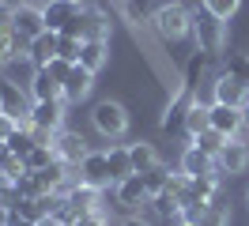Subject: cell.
<instances>
[{"label":"cell","instance_id":"cell-14","mask_svg":"<svg viewBox=\"0 0 249 226\" xmlns=\"http://www.w3.org/2000/svg\"><path fill=\"white\" fill-rule=\"evenodd\" d=\"M113 189H117V204H121V208H140V204H151V196H147V185H143L140 174H128V177L117 181Z\"/></svg>","mask_w":249,"mask_h":226},{"label":"cell","instance_id":"cell-13","mask_svg":"<svg viewBox=\"0 0 249 226\" xmlns=\"http://www.w3.org/2000/svg\"><path fill=\"white\" fill-rule=\"evenodd\" d=\"M212 128L223 132L227 139H238V136H242V109L223 105V102H212Z\"/></svg>","mask_w":249,"mask_h":226},{"label":"cell","instance_id":"cell-24","mask_svg":"<svg viewBox=\"0 0 249 226\" xmlns=\"http://www.w3.org/2000/svg\"><path fill=\"white\" fill-rule=\"evenodd\" d=\"M106 162H109V174H113V181H124L128 174H132L128 147H109V151H106Z\"/></svg>","mask_w":249,"mask_h":226},{"label":"cell","instance_id":"cell-33","mask_svg":"<svg viewBox=\"0 0 249 226\" xmlns=\"http://www.w3.org/2000/svg\"><path fill=\"white\" fill-rule=\"evenodd\" d=\"M72 68H76V64H72V60H64V57H53V60L46 64V72L53 75L61 87H64V79H68V72H72Z\"/></svg>","mask_w":249,"mask_h":226},{"label":"cell","instance_id":"cell-19","mask_svg":"<svg viewBox=\"0 0 249 226\" xmlns=\"http://www.w3.org/2000/svg\"><path fill=\"white\" fill-rule=\"evenodd\" d=\"M57 42H61V34H57V30H46V34H38L31 42V53H27V57H31L38 68H46L49 60L57 57Z\"/></svg>","mask_w":249,"mask_h":226},{"label":"cell","instance_id":"cell-7","mask_svg":"<svg viewBox=\"0 0 249 226\" xmlns=\"http://www.w3.org/2000/svg\"><path fill=\"white\" fill-rule=\"evenodd\" d=\"M12 27L27 42H34L38 34H46V15H42L38 4H19V8H12Z\"/></svg>","mask_w":249,"mask_h":226},{"label":"cell","instance_id":"cell-12","mask_svg":"<svg viewBox=\"0 0 249 226\" xmlns=\"http://www.w3.org/2000/svg\"><path fill=\"white\" fill-rule=\"evenodd\" d=\"M219 174H242L249 166V143H242V139H227V147L219 151Z\"/></svg>","mask_w":249,"mask_h":226},{"label":"cell","instance_id":"cell-10","mask_svg":"<svg viewBox=\"0 0 249 226\" xmlns=\"http://www.w3.org/2000/svg\"><path fill=\"white\" fill-rule=\"evenodd\" d=\"M38 8L46 15V30H57V34L83 12V4H76V0H46V4H38Z\"/></svg>","mask_w":249,"mask_h":226},{"label":"cell","instance_id":"cell-21","mask_svg":"<svg viewBox=\"0 0 249 226\" xmlns=\"http://www.w3.org/2000/svg\"><path fill=\"white\" fill-rule=\"evenodd\" d=\"M64 170H68L64 162H53V166H46V170H38V174H34L38 189H42V192H68V189H64V181H68Z\"/></svg>","mask_w":249,"mask_h":226},{"label":"cell","instance_id":"cell-29","mask_svg":"<svg viewBox=\"0 0 249 226\" xmlns=\"http://www.w3.org/2000/svg\"><path fill=\"white\" fill-rule=\"evenodd\" d=\"M23 162H27V170H31V174H38V170H46V166L57 162V155H53V147H42V143H38V147H34Z\"/></svg>","mask_w":249,"mask_h":226},{"label":"cell","instance_id":"cell-26","mask_svg":"<svg viewBox=\"0 0 249 226\" xmlns=\"http://www.w3.org/2000/svg\"><path fill=\"white\" fill-rule=\"evenodd\" d=\"M143 185H147V196L151 200H159V196L166 192V185H170V174L162 170V166H155V170H147V174H140Z\"/></svg>","mask_w":249,"mask_h":226},{"label":"cell","instance_id":"cell-34","mask_svg":"<svg viewBox=\"0 0 249 226\" xmlns=\"http://www.w3.org/2000/svg\"><path fill=\"white\" fill-rule=\"evenodd\" d=\"M72 226H109V223H106V215H102V211H87V215H79Z\"/></svg>","mask_w":249,"mask_h":226},{"label":"cell","instance_id":"cell-20","mask_svg":"<svg viewBox=\"0 0 249 226\" xmlns=\"http://www.w3.org/2000/svg\"><path fill=\"white\" fill-rule=\"evenodd\" d=\"M109 60V42H83V49H79V64L87 68V72H102Z\"/></svg>","mask_w":249,"mask_h":226},{"label":"cell","instance_id":"cell-41","mask_svg":"<svg viewBox=\"0 0 249 226\" xmlns=\"http://www.w3.org/2000/svg\"><path fill=\"white\" fill-rule=\"evenodd\" d=\"M76 4H83V8H87V0H76Z\"/></svg>","mask_w":249,"mask_h":226},{"label":"cell","instance_id":"cell-22","mask_svg":"<svg viewBox=\"0 0 249 226\" xmlns=\"http://www.w3.org/2000/svg\"><path fill=\"white\" fill-rule=\"evenodd\" d=\"M121 8L128 23H155V12L162 8V0H121Z\"/></svg>","mask_w":249,"mask_h":226},{"label":"cell","instance_id":"cell-42","mask_svg":"<svg viewBox=\"0 0 249 226\" xmlns=\"http://www.w3.org/2000/svg\"><path fill=\"white\" fill-rule=\"evenodd\" d=\"M0 4H4V0H0Z\"/></svg>","mask_w":249,"mask_h":226},{"label":"cell","instance_id":"cell-31","mask_svg":"<svg viewBox=\"0 0 249 226\" xmlns=\"http://www.w3.org/2000/svg\"><path fill=\"white\" fill-rule=\"evenodd\" d=\"M196 226H227V211H223V204H208V208L196 215Z\"/></svg>","mask_w":249,"mask_h":226},{"label":"cell","instance_id":"cell-17","mask_svg":"<svg viewBox=\"0 0 249 226\" xmlns=\"http://www.w3.org/2000/svg\"><path fill=\"white\" fill-rule=\"evenodd\" d=\"M181 128H185L189 139H196L204 128H212V102H196V98H193V102H189V109H185Z\"/></svg>","mask_w":249,"mask_h":226},{"label":"cell","instance_id":"cell-5","mask_svg":"<svg viewBox=\"0 0 249 226\" xmlns=\"http://www.w3.org/2000/svg\"><path fill=\"white\" fill-rule=\"evenodd\" d=\"M79 181L83 185H91V189H109V185H117L113 174H109V162H106V151H87V158L79 162Z\"/></svg>","mask_w":249,"mask_h":226},{"label":"cell","instance_id":"cell-25","mask_svg":"<svg viewBox=\"0 0 249 226\" xmlns=\"http://www.w3.org/2000/svg\"><path fill=\"white\" fill-rule=\"evenodd\" d=\"M189 143H193V147H200L204 155L219 158V151L227 147V136H223V132H215V128H204V132L196 136V139H189Z\"/></svg>","mask_w":249,"mask_h":226},{"label":"cell","instance_id":"cell-39","mask_svg":"<svg viewBox=\"0 0 249 226\" xmlns=\"http://www.w3.org/2000/svg\"><path fill=\"white\" fill-rule=\"evenodd\" d=\"M38 226H68V223H61V219H42Z\"/></svg>","mask_w":249,"mask_h":226},{"label":"cell","instance_id":"cell-35","mask_svg":"<svg viewBox=\"0 0 249 226\" xmlns=\"http://www.w3.org/2000/svg\"><path fill=\"white\" fill-rule=\"evenodd\" d=\"M16 128H19L16 121L8 117V113H0V143H8V139H12V136H16Z\"/></svg>","mask_w":249,"mask_h":226},{"label":"cell","instance_id":"cell-32","mask_svg":"<svg viewBox=\"0 0 249 226\" xmlns=\"http://www.w3.org/2000/svg\"><path fill=\"white\" fill-rule=\"evenodd\" d=\"M79 49H83V42L79 38H72V34H61V42H57V57L72 60V64H79Z\"/></svg>","mask_w":249,"mask_h":226},{"label":"cell","instance_id":"cell-4","mask_svg":"<svg viewBox=\"0 0 249 226\" xmlns=\"http://www.w3.org/2000/svg\"><path fill=\"white\" fill-rule=\"evenodd\" d=\"M193 38H196V53H223V19H215V15L208 12H196L193 15Z\"/></svg>","mask_w":249,"mask_h":226},{"label":"cell","instance_id":"cell-3","mask_svg":"<svg viewBox=\"0 0 249 226\" xmlns=\"http://www.w3.org/2000/svg\"><path fill=\"white\" fill-rule=\"evenodd\" d=\"M31 105H34V98H27L19 83L0 75V113H8L19 128H31Z\"/></svg>","mask_w":249,"mask_h":226},{"label":"cell","instance_id":"cell-6","mask_svg":"<svg viewBox=\"0 0 249 226\" xmlns=\"http://www.w3.org/2000/svg\"><path fill=\"white\" fill-rule=\"evenodd\" d=\"M53 155H57V162H64L68 170H79V162L87 158V139L79 132H57V139H53Z\"/></svg>","mask_w":249,"mask_h":226},{"label":"cell","instance_id":"cell-28","mask_svg":"<svg viewBox=\"0 0 249 226\" xmlns=\"http://www.w3.org/2000/svg\"><path fill=\"white\" fill-rule=\"evenodd\" d=\"M223 64H227V72H231L234 79H242V83L249 87V53H227Z\"/></svg>","mask_w":249,"mask_h":226},{"label":"cell","instance_id":"cell-9","mask_svg":"<svg viewBox=\"0 0 249 226\" xmlns=\"http://www.w3.org/2000/svg\"><path fill=\"white\" fill-rule=\"evenodd\" d=\"M64 98L53 102H34L31 105V128H46V132H61L64 128Z\"/></svg>","mask_w":249,"mask_h":226},{"label":"cell","instance_id":"cell-30","mask_svg":"<svg viewBox=\"0 0 249 226\" xmlns=\"http://www.w3.org/2000/svg\"><path fill=\"white\" fill-rule=\"evenodd\" d=\"M238 8H242V0H204V12L215 19H234Z\"/></svg>","mask_w":249,"mask_h":226},{"label":"cell","instance_id":"cell-40","mask_svg":"<svg viewBox=\"0 0 249 226\" xmlns=\"http://www.w3.org/2000/svg\"><path fill=\"white\" fill-rule=\"evenodd\" d=\"M174 226H196V223H174Z\"/></svg>","mask_w":249,"mask_h":226},{"label":"cell","instance_id":"cell-18","mask_svg":"<svg viewBox=\"0 0 249 226\" xmlns=\"http://www.w3.org/2000/svg\"><path fill=\"white\" fill-rule=\"evenodd\" d=\"M31 98L34 102H53V98H64V87L46 72V68H38L31 79Z\"/></svg>","mask_w":249,"mask_h":226},{"label":"cell","instance_id":"cell-15","mask_svg":"<svg viewBox=\"0 0 249 226\" xmlns=\"http://www.w3.org/2000/svg\"><path fill=\"white\" fill-rule=\"evenodd\" d=\"M98 192H102V189H91V185H83V181L68 189V211H72V223H76L79 215H87V211H102V208H98Z\"/></svg>","mask_w":249,"mask_h":226},{"label":"cell","instance_id":"cell-2","mask_svg":"<svg viewBox=\"0 0 249 226\" xmlns=\"http://www.w3.org/2000/svg\"><path fill=\"white\" fill-rule=\"evenodd\" d=\"M91 124L102 139H121V136L128 132V109H124L121 102L106 98V102H98L91 109Z\"/></svg>","mask_w":249,"mask_h":226},{"label":"cell","instance_id":"cell-1","mask_svg":"<svg viewBox=\"0 0 249 226\" xmlns=\"http://www.w3.org/2000/svg\"><path fill=\"white\" fill-rule=\"evenodd\" d=\"M151 27L159 30L162 42H185V38H193V12L185 4H178V0H162Z\"/></svg>","mask_w":249,"mask_h":226},{"label":"cell","instance_id":"cell-16","mask_svg":"<svg viewBox=\"0 0 249 226\" xmlns=\"http://www.w3.org/2000/svg\"><path fill=\"white\" fill-rule=\"evenodd\" d=\"M91 87H94V72H87L83 64H76L68 72V79H64V102H83L91 94Z\"/></svg>","mask_w":249,"mask_h":226},{"label":"cell","instance_id":"cell-8","mask_svg":"<svg viewBox=\"0 0 249 226\" xmlns=\"http://www.w3.org/2000/svg\"><path fill=\"white\" fill-rule=\"evenodd\" d=\"M249 98V87L242 79H234L231 72L215 75V83H212V102H223V105H234V109H242Z\"/></svg>","mask_w":249,"mask_h":226},{"label":"cell","instance_id":"cell-37","mask_svg":"<svg viewBox=\"0 0 249 226\" xmlns=\"http://www.w3.org/2000/svg\"><path fill=\"white\" fill-rule=\"evenodd\" d=\"M121 226H151V223H147V219H140V215H128Z\"/></svg>","mask_w":249,"mask_h":226},{"label":"cell","instance_id":"cell-38","mask_svg":"<svg viewBox=\"0 0 249 226\" xmlns=\"http://www.w3.org/2000/svg\"><path fill=\"white\" fill-rule=\"evenodd\" d=\"M8 158H12V151H8V143H0V170L8 166Z\"/></svg>","mask_w":249,"mask_h":226},{"label":"cell","instance_id":"cell-23","mask_svg":"<svg viewBox=\"0 0 249 226\" xmlns=\"http://www.w3.org/2000/svg\"><path fill=\"white\" fill-rule=\"evenodd\" d=\"M128 158H132V174H147V170L159 166V155H155L151 143H132V147H128Z\"/></svg>","mask_w":249,"mask_h":226},{"label":"cell","instance_id":"cell-27","mask_svg":"<svg viewBox=\"0 0 249 226\" xmlns=\"http://www.w3.org/2000/svg\"><path fill=\"white\" fill-rule=\"evenodd\" d=\"M34 147H38V143H34V136H31V128H16V136H12V139H8V151H12V155H16V158H27V155H31Z\"/></svg>","mask_w":249,"mask_h":226},{"label":"cell","instance_id":"cell-36","mask_svg":"<svg viewBox=\"0 0 249 226\" xmlns=\"http://www.w3.org/2000/svg\"><path fill=\"white\" fill-rule=\"evenodd\" d=\"M242 143H249V98H246V105H242V136H238Z\"/></svg>","mask_w":249,"mask_h":226},{"label":"cell","instance_id":"cell-11","mask_svg":"<svg viewBox=\"0 0 249 226\" xmlns=\"http://www.w3.org/2000/svg\"><path fill=\"white\" fill-rule=\"evenodd\" d=\"M181 174H185V177H223L219 166H215V158L204 155L200 147H193V143L181 151Z\"/></svg>","mask_w":249,"mask_h":226}]
</instances>
